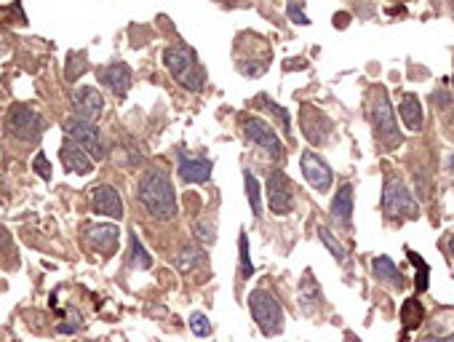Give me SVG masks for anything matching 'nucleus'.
Segmentation results:
<instances>
[{
    "mask_svg": "<svg viewBox=\"0 0 454 342\" xmlns=\"http://www.w3.org/2000/svg\"><path fill=\"white\" fill-rule=\"evenodd\" d=\"M136 198L153 220L171 222L177 217V193L171 188L168 174L158 166H150L142 174L139 188H136Z\"/></svg>",
    "mask_w": 454,
    "mask_h": 342,
    "instance_id": "f257e3e1",
    "label": "nucleus"
},
{
    "mask_svg": "<svg viewBox=\"0 0 454 342\" xmlns=\"http://www.w3.org/2000/svg\"><path fill=\"white\" fill-rule=\"evenodd\" d=\"M369 121H372V129H374L377 144H382L388 153L399 150L404 144V134L399 129V121H396V112H393V105H390L385 86H374L369 91Z\"/></svg>",
    "mask_w": 454,
    "mask_h": 342,
    "instance_id": "f03ea898",
    "label": "nucleus"
},
{
    "mask_svg": "<svg viewBox=\"0 0 454 342\" xmlns=\"http://www.w3.org/2000/svg\"><path fill=\"white\" fill-rule=\"evenodd\" d=\"M163 65H166L171 78L177 80L182 89L195 91V94L203 91V86H206V70H203L198 54L190 46L182 43L168 46L166 51H163Z\"/></svg>",
    "mask_w": 454,
    "mask_h": 342,
    "instance_id": "7ed1b4c3",
    "label": "nucleus"
},
{
    "mask_svg": "<svg viewBox=\"0 0 454 342\" xmlns=\"http://www.w3.org/2000/svg\"><path fill=\"white\" fill-rule=\"evenodd\" d=\"M382 211L388 220H417L420 217V203L406 188V182L388 171L385 174V185H382Z\"/></svg>",
    "mask_w": 454,
    "mask_h": 342,
    "instance_id": "20e7f679",
    "label": "nucleus"
},
{
    "mask_svg": "<svg viewBox=\"0 0 454 342\" xmlns=\"http://www.w3.org/2000/svg\"><path fill=\"white\" fill-rule=\"evenodd\" d=\"M249 308L265 337H278L283 331V308L267 289H254L249 294Z\"/></svg>",
    "mask_w": 454,
    "mask_h": 342,
    "instance_id": "39448f33",
    "label": "nucleus"
},
{
    "mask_svg": "<svg viewBox=\"0 0 454 342\" xmlns=\"http://www.w3.org/2000/svg\"><path fill=\"white\" fill-rule=\"evenodd\" d=\"M241 132H244V139L249 144H256L262 147L273 161H281L283 158V142L276 134V129L267 121H262L259 115H249V112H241Z\"/></svg>",
    "mask_w": 454,
    "mask_h": 342,
    "instance_id": "423d86ee",
    "label": "nucleus"
},
{
    "mask_svg": "<svg viewBox=\"0 0 454 342\" xmlns=\"http://www.w3.org/2000/svg\"><path fill=\"white\" fill-rule=\"evenodd\" d=\"M65 137L72 139L78 147H83L91 155V161H104L107 158V144H104V137H102L97 123L83 121V118L72 115V118L65 121Z\"/></svg>",
    "mask_w": 454,
    "mask_h": 342,
    "instance_id": "0eeeda50",
    "label": "nucleus"
},
{
    "mask_svg": "<svg viewBox=\"0 0 454 342\" xmlns=\"http://www.w3.org/2000/svg\"><path fill=\"white\" fill-rule=\"evenodd\" d=\"M299 129L305 134V139L313 144V147H323V144L332 142V134H334V123L332 118L315 107V105H302L299 107Z\"/></svg>",
    "mask_w": 454,
    "mask_h": 342,
    "instance_id": "6e6552de",
    "label": "nucleus"
},
{
    "mask_svg": "<svg viewBox=\"0 0 454 342\" xmlns=\"http://www.w3.org/2000/svg\"><path fill=\"white\" fill-rule=\"evenodd\" d=\"M267 206L278 217H283L294 209V182L281 169L267 171Z\"/></svg>",
    "mask_w": 454,
    "mask_h": 342,
    "instance_id": "1a4fd4ad",
    "label": "nucleus"
},
{
    "mask_svg": "<svg viewBox=\"0 0 454 342\" xmlns=\"http://www.w3.org/2000/svg\"><path fill=\"white\" fill-rule=\"evenodd\" d=\"M43 129H45L43 115L38 110H33V107H27V105H16V107H11V112H9V132H11L16 139H22V142L40 139Z\"/></svg>",
    "mask_w": 454,
    "mask_h": 342,
    "instance_id": "9d476101",
    "label": "nucleus"
},
{
    "mask_svg": "<svg viewBox=\"0 0 454 342\" xmlns=\"http://www.w3.org/2000/svg\"><path fill=\"white\" fill-rule=\"evenodd\" d=\"M299 169H302V177L308 179V185H310L315 193H329V190H332V182H334L332 166L326 164L318 153L305 150L302 158H299Z\"/></svg>",
    "mask_w": 454,
    "mask_h": 342,
    "instance_id": "9b49d317",
    "label": "nucleus"
},
{
    "mask_svg": "<svg viewBox=\"0 0 454 342\" xmlns=\"http://www.w3.org/2000/svg\"><path fill=\"white\" fill-rule=\"evenodd\" d=\"M72 107H75V118L94 123L104 110V97L94 86H78L72 91Z\"/></svg>",
    "mask_w": 454,
    "mask_h": 342,
    "instance_id": "f8f14e48",
    "label": "nucleus"
},
{
    "mask_svg": "<svg viewBox=\"0 0 454 342\" xmlns=\"http://www.w3.org/2000/svg\"><path fill=\"white\" fill-rule=\"evenodd\" d=\"M91 209L97 214H104L110 220H121L123 217V198L121 193L112 185H97L91 188Z\"/></svg>",
    "mask_w": 454,
    "mask_h": 342,
    "instance_id": "ddd939ff",
    "label": "nucleus"
},
{
    "mask_svg": "<svg viewBox=\"0 0 454 342\" xmlns=\"http://www.w3.org/2000/svg\"><path fill=\"white\" fill-rule=\"evenodd\" d=\"M211 169H214V164H211L209 158H193V155H188L185 150H179L177 171L182 182H188V185H203V182L211 179Z\"/></svg>",
    "mask_w": 454,
    "mask_h": 342,
    "instance_id": "4468645a",
    "label": "nucleus"
},
{
    "mask_svg": "<svg viewBox=\"0 0 454 342\" xmlns=\"http://www.w3.org/2000/svg\"><path fill=\"white\" fill-rule=\"evenodd\" d=\"M97 78L102 80V86H107L115 97H126L129 89H131V67L123 65V62L99 67V70H97Z\"/></svg>",
    "mask_w": 454,
    "mask_h": 342,
    "instance_id": "2eb2a0df",
    "label": "nucleus"
},
{
    "mask_svg": "<svg viewBox=\"0 0 454 342\" xmlns=\"http://www.w3.org/2000/svg\"><path fill=\"white\" fill-rule=\"evenodd\" d=\"M59 161H62V166H65L70 174H80V177H86V174L94 171V161H91V155L86 153L83 147H78L72 139H67V137H65V142H62V150H59Z\"/></svg>",
    "mask_w": 454,
    "mask_h": 342,
    "instance_id": "dca6fc26",
    "label": "nucleus"
},
{
    "mask_svg": "<svg viewBox=\"0 0 454 342\" xmlns=\"http://www.w3.org/2000/svg\"><path fill=\"white\" fill-rule=\"evenodd\" d=\"M332 220L345 228V230H350V225H353V185L350 182H345L340 185V190L334 193L332 198Z\"/></svg>",
    "mask_w": 454,
    "mask_h": 342,
    "instance_id": "f3484780",
    "label": "nucleus"
},
{
    "mask_svg": "<svg viewBox=\"0 0 454 342\" xmlns=\"http://www.w3.org/2000/svg\"><path fill=\"white\" fill-rule=\"evenodd\" d=\"M372 273H374V278L379 284H385V287H390V289H399L401 292V289L406 287L404 273H401L399 265L390 260L388 254H379V257L372 260Z\"/></svg>",
    "mask_w": 454,
    "mask_h": 342,
    "instance_id": "a211bd4d",
    "label": "nucleus"
},
{
    "mask_svg": "<svg viewBox=\"0 0 454 342\" xmlns=\"http://www.w3.org/2000/svg\"><path fill=\"white\" fill-rule=\"evenodd\" d=\"M399 115L404 126L409 129V132H422V126H425V110H422V102L417 94H411L406 91L399 102Z\"/></svg>",
    "mask_w": 454,
    "mask_h": 342,
    "instance_id": "6ab92c4d",
    "label": "nucleus"
},
{
    "mask_svg": "<svg viewBox=\"0 0 454 342\" xmlns=\"http://www.w3.org/2000/svg\"><path fill=\"white\" fill-rule=\"evenodd\" d=\"M118 235H121V230H118L115 225H91L89 230H86V238H89L91 249H97L99 254L115 252Z\"/></svg>",
    "mask_w": 454,
    "mask_h": 342,
    "instance_id": "aec40b11",
    "label": "nucleus"
},
{
    "mask_svg": "<svg viewBox=\"0 0 454 342\" xmlns=\"http://www.w3.org/2000/svg\"><path fill=\"white\" fill-rule=\"evenodd\" d=\"M126 265L129 267H136V270H150L153 267V257L150 252L142 246L139 241V235L136 233H129V252H126Z\"/></svg>",
    "mask_w": 454,
    "mask_h": 342,
    "instance_id": "412c9836",
    "label": "nucleus"
},
{
    "mask_svg": "<svg viewBox=\"0 0 454 342\" xmlns=\"http://www.w3.org/2000/svg\"><path fill=\"white\" fill-rule=\"evenodd\" d=\"M422 319H425V308H422L420 299H414V297L404 299V305H401V321H404V329L406 331L420 329Z\"/></svg>",
    "mask_w": 454,
    "mask_h": 342,
    "instance_id": "4be33fe9",
    "label": "nucleus"
},
{
    "mask_svg": "<svg viewBox=\"0 0 454 342\" xmlns=\"http://www.w3.org/2000/svg\"><path fill=\"white\" fill-rule=\"evenodd\" d=\"M244 190H246V201H249V206L254 211V217L259 220L262 217V193H259V182L256 177L246 169L244 171Z\"/></svg>",
    "mask_w": 454,
    "mask_h": 342,
    "instance_id": "5701e85b",
    "label": "nucleus"
},
{
    "mask_svg": "<svg viewBox=\"0 0 454 342\" xmlns=\"http://www.w3.org/2000/svg\"><path fill=\"white\" fill-rule=\"evenodd\" d=\"M254 273V265H252V252H249V235L241 230L238 235V281H246Z\"/></svg>",
    "mask_w": 454,
    "mask_h": 342,
    "instance_id": "b1692460",
    "label": "nucleus"
},
{
    "mask_svg": "<svg viewBox=\"0 0 454 342\" xmlns=\"http://www.w3.org/2000/svg\"><path fill=\"white\" fill-rule=\"evenodd\" d=\"M200 262H203V254H200L198 246H193V243H188L182 252H179V260H177V267L179 273H190L193 267H198Z\"/></svg>",
    "mask_w": 454,
    "mask_h": 342,
    "instance_id": "393cba45",
    "label": "nucleus"
},
{
    "mask_svg": "<svg viewBox=\"0 0 454 342\" xmlns=\"http://www.w3.org/2000/svg\"><path fill=\"white\" fill-rule=\"evenodd\" d=\"M409 254V262L414 267H417V276H414V287H417V292H428V276H431V267H428V262L422 260L420 254H414V252H406Z\"/></svg>",
    "mask_w": 454,
    "mask_h": 342,
    "instance_id": "a878e982",
    "label": "nucleus"
},
{
    "mask_svg": "<svg viewBox=\"0 0 454 342\" xmlns=\"http://www.w3.org/2000/svg\"><path fill=\"white\" fill-rule=\"evenodd\" d=\"M318 238H321L323 246H326V249H329V252L334 254V260H337V262L342 265L345 260H347V252H345L342 243H340V241H337V238L332 235V230H329V228H318Z\"/></svg>",
    "mask_w": 454,
    "mask_h": 342,
    "instance_id": "bb28decb",
    "label": "nucleus"
},
{
    "mask_svg": "<svg viewBox=\"0 0 454 342\" xmlns=\"http://www.w3.org/2000/svg\"><path fill=\"white\" fill-rule=\"evenodd\" d=\"M267 110L273 112L278 121H281V126H283V134H286L288 139H291V144H294V132H291V115H288L286 107H281L278 102H270V100H267Z\"/></svg>",
    "mask_w": 454,
    "mask_h": 342,
    "instance_id": "cd10ccee",
    "label": "nucleus"
},
{
    "mask_svg": "<svg viewBox=\"0 0 454 342\" xmlns=\"http://www.w3.org/2000/svg\"><path fill=\"white\" fill-rule=\"evenodd\" d=\"M190 331H193L195 337H209L211 331H214L209 316H206V313H193V316H190Z\"/></svg>",
    "mask_w": 454,
    "mask_h": 342,
    "instance_id": "c85d7f7f",
    "label": "nucleus"
},
{
    "mask_svg": "<svg viewBox=\"0 0 454 342\" xmlns=\"http://www.w3.org/2000/svg\"><path fill=\"white\" fill-rule=\"evenodd\" d=\"M86 73V51L80 54H70V67H67V80H75L78 75Z\"/></svg>",
    "mask_w": 454,
    "mask_h": 342,
    "instance_id": "c756f323",
    "label": "nucleus"
},
{
    "mask_svg": "<svg viewBox=\"0 0 454 342\" xmlns=\"http://www.w3.org/2000/svg\"><path fill=\"white\" fill-rule=\"evenodd\" d=\"M33 169H35V174L43 179V182H48V179H51V164H48V158H45L43 150H40V153L33 158Z\"/></svg>",
    "mask_w": 454,
    "mask_h": 342,
    "instance_id": "7c9ffc66",
    "label": "nucleus"
},
{
    "mask_svg": "<svg viewBox=\"0 0 454 342\" xmlns=\"http://www.w3.org/2000/svg\"><path fill=\"white\" fill-rule=\"evenodd\" d=\"M286 14H288V19H291L294 24H299V27L310 24V19L305 16V3H288V6H286Z\"/></svg>",
    "mask_w": 454,
    "mask_h": 342,
    "instance_id": "2f4dec72",
    "label": "nucleus"
},
{
    "mask_svg": "<svg viewBox=\"0 0 454 342\" xmlns=\"http://www.w3.org/2000/svg\"><path fill=\"white\" fill-rule=\"evenodd\" d=\"M195 233H198V241L200 243H209V246L214 243V225H209V228H206V220L198 222V230H195Z\"/></svg>",
    "mask_w": 454,
    "mask_h": 342,
    "instance_id": "473e14b6",
    "label": "nucleus"
},
{
    "mask_svg": "<svg viewBox=\"0 0 454 342\" xmlns=\"http://www.w3.org/2000/svg\"><path fill=\"white\" fill-rule=\"evenodd\" d=\"M422 342H454V331H446V334H428Z\"/></svg>",
    "mask_w": 454,
    "mask_h": 342,
    "instance_id": "72a5a7b5",
    "label": "nucleus"
},
{
    "mask_svg": "<svg viewBox=\"0 0 454 342\" xmlns=\"http://www.w3.org/2000/svg\"><path fill=\"white\" fill-rule=\"evenodd\" d=\"M334 22H337V27H347V22H350V14H337V16H334Z\"/></svg>",
    "mask_w": 454,
    "mask_h": 342,
    "instance_id": "f704fd0d",
    "label": "nucleus"
},
{
    "mask_svg": "<svg viewBox=\"0 0 454 342\" xmlns=\"http://www.w3.org/2000/svg\"><path fill=\"white\" fill-rule=\"evenodd\" d=\"M446 249H449V254L454 257V233L449 235V241H446Z\"/></svg>",
    "mask_w": 454,
    "mask_h": 342,
    "instance_id": "c9c22d12",
    "label": "nucleus"
},
{
    "mask_svg": "<svg viewBox=\"0 0 454 342\" xmlns=\"http://www.w3.org/2000/svg\"><path fill=\"white\" fill-rule=\"evenodd\" d=\"M449 166H452V171H454V155H452V158H449Z\"/></svg>",
    "mask_w": 454,
    "mask_h": 342,
    "instance_id": "e433bc0d",
    "label": "nucleus"
}]
</instances>
